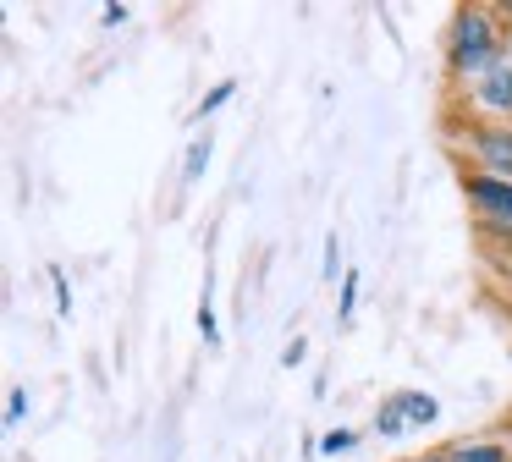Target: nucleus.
Listing matches in <instances>:
<instances>
[{
	"instance_id": "7",
	"label": "nucleus",
	"mask_w": 512,
	"mask_h": 462,
	"mask_svg": "<svg viewBox=\"0 0 512 462\" xmlns=\"http://www.w3.org/2000/svg\"><path fill=\"white\" fill-rule=\"evenodd\" d=\"M232 94H237V83H232V77H226V83H215L210 94L199 99V116H210V110H221V105H226V99H232Z\"/></svg>"
},
{
	"instance_id": "6",
	"label": "nucleus",
	"mask_w": 512,
	"mask_h": 462,
	"mask_svg": "<svg viewBox=\"0 0 512 462\" xmlns=\"http://www.w3.org/2000/svg\"><path fill=\"white\" fill-rule=\"evenodd\" d=\"M446 462H507V451L490 446V440H479V446H457V451H446Z\"/></svg>"
},
{
	"instance_id": "11",
	"label": "nucleus",
	"mask_w": 512,
	"mask_h": 462,
	"mask_svg": "<svg viewBox=\"0 0 512 462\" xmlns=\"http://www.w3.org/2000/svg\"><path fill=\"white\" fill-rule=\"evenodd\" d=\"M336 270H342V248H336V237H325V281H336Z\"/></svg>"
},
{
	"instance_id": "4",
	"label": "nucleus",
	"mask_w": 512,
	"mask_h": 462,
	"mask_svg": "<svg viewBox=\"0 0 512 462\" xmlns=\"http://www.w3.org/2000/svg\"><path fill=\"white\" fill-rule=\"evenodd\" d=\"M474 149H479V160H490L496 171H507V182H512V132H507V127L479 132V138H474Z\"/></svg>"
},
{
	"instance_id": "13",
	"label": "nucleus",
	"mask_w": 512,
	"mask_h": 462,
	"mask_svg": "<svg viewBox=\"0 0 512 462\" xmlns=\"http://www.w3.org/2000/svg\"><path fill=\"white\" fill-rule=\"evenodd\" d=\"M353 303H358V275H347L342 281V319L353 314Z\"/></svg>"
},
{
	"instance_id": "12",
	"label": "nucleus",
	"mask_w": 512,
	"mask_h": 462,
	"mask_svg": "<svg viewBox=\"0 0 512 462\" xmlns=\"http://www.w3.org/2000/svg\"><path fill=\"white\" fill-rule=\"evenodd\" d=\"M23 413H28V396H23V391H12V396H6V424H17Z\"/></svg>"
},
{
	"instance_id": "2",
	"label": "nucleus",
	"mask_w": 512,
	"mask_h": 462,
	"mask_svg": "<svg viewBox=\"0 0 512 462\" xmlns=\"http://www.w3.org/2000/svg\"><path fill=\"white\" fill-rule=\"evenodd\" d=\"M435 396H424V391H397V396H386L380 402V413H375V429L380 435H402L408 424H435Z\"/></svg>"
},
{
	"instance_id": "3",
	"label": "nucleus",
	"mask_w": 512,
	"mask_h": 462,
	"mask_svg": "<svg viewBox=\"0 0 512 462\" xmlns=\"http://www.w3.org/2000/svg\"><path fill=\"white\" fill-rule=\"evenodd\" d=\"M463 193H468V204H474L490 226H507L512 231V182H507V176H468Z\"/></svg>"
},
{
	"instance_id": "10",
	"label": "nucleus",
	"mask_w": 512,
	"mask_h": 462,
	"mask_svg": "<svg viewBox=\"0 0 512 462\" xmlns=\"http://www.w3.org/2000/svg\"><path fill=\"white\" fill-rule=\"evenodd\" d=\"M347 446H353V429H331V435L320 440V451H331V457H336V451H347Z\"/></svg>"
},
{
	"instance_id": "8",
	"label": "nucleus",
	"mask_w": 512,
	"mask_h": 462,
	"mask_svg": "<svg viewBox=\"0 0 512 462\" xmlns=\"http://www.w3.org/2000/svg\"><path fill=\"white\" fill-rule=\"evenodd\" d=\"M204 165H210V143H193V149H188V171H182V176H188V182H199Z\"/></svg>"
},
{
	"instance_id": "9",
	"label": "nucleus",
	"mask_w": 512,
	"mask_h": 462,
	"mask_svg": "<svg viewBox=\"0 0 512 462\" xmlns=\"http://www.w3.org/2000/svg\"><path fill=\"white\" fill-rule=\"evenodd\" d=\"M199 336L210 341V347H215V341H221V330H215V308H210V297H204V303H199Z\"/></svg>"
},
{
	"instance_id": "5",
	"label": "nucleus",
	"mask_w": 512,
	"mask_h": 462,
	"mask_svg": "<svg viewBox=\"0 0 512 462\" xmlns=\"http://www.w3.org/2000/svg\"><path fill=\"white\" fill-rule=\"evenodd\" d=\"M479 99H485L490 110H512V66H496V72H485V83H479Z\"/></svg>"
},
{
	"instance_id": "14",
	"label": "nucleus",
	"mask_w": 512,
	"mask_h": 462,
	"mask_svg": "<svg viewBox=\"0 0 512 462\" xmlns=\"http://www.w3.org/2000/svg\"><path fill=\"white\" fill-rule=\"evenodd\" d=\"M413 462H446V451H435V457H413Z\"/></svg>"
},
{
	"instance_id": "1",
	"label": "nucleus",
	"mask_w": 512,
	"mask_h": 462,
	"mask_svg": "<svg viewBox=\"0 0 512 462\" xmlns=\"http://www.w3.org/2000/svg\"><path fill=\"white\" fill-rule=\"evenodd\" d=\"M446 61H452V72H496L501 44H496V28H490V11H479V6L474 11H457Z\"/></svg>"
}]
</instances>
